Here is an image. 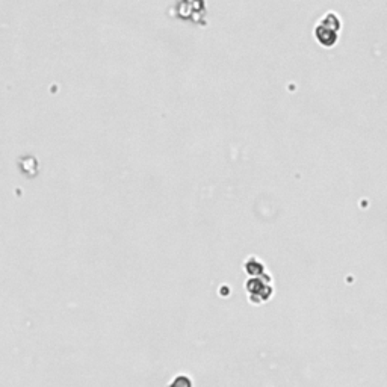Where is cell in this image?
<instances>
[{
  "label": "cell",
  "instance_id": "obj_3",
  "mask_svg": "<svg viewBox=\"0 0 387 387\" xmlns=\"http://www.w3.org/2000/svg\"><path fill=\"white\" fill-rule=\"evenodd\" d=\"M245 269H247L248 274H251V275L254 274L256 277L259 275V272L265 274V266H263V263H262L259 259L253 257V256L245 262Z\"/></svg>",
  "mask_w": 387,
  "mask_h": 387
},
{
  "label": "cell",
  "instance_id": "obj_1",
  "mask_svg": "<svg viewBox=\"0 0 387 387\" xmlns=\"http://www.w3.org/2000/svg\"><path fill=\"white\" fill-rule=\"evenodd\" d=\"M341 27V20L335 12H327L315 27V35L318 41L324 45H333L338 38V30Z\"/></svg>",
  "mask_w": 387,
  "mask_h": 387
},
{
  "label": "cell",
  "instance_id": "obj_4",
  "mask_svg": "<svg viewBox=\"0 0 387 387\" xmlns=\"http://www.w3.org/2000/svg\"><path fill=\"white\" fill-rule=\"evenodd\" d=\"M173 386H179V387H191L192 386V383H191V380L186 377V375H180V377H177L174 381H173Z\"/></svg>",
  "mask_w": 387,
  "mask_h": 387
},
{
  "label": "cell",
  "instance_id": "obj_2",
  "mask_svg": "<svg viewBox=\"0 0 387 387\" xmlns=\"http://www.w3.org/2000/svg\"><path fill=\"white\" fill-rule=\"evenodd\" d=\"M247 291L251 297L253 303H262L265 300H268L272 294V286H271V280L269 277L265 280L262 277H254L250 279L247 282Z\"/></svg>",
  "mask_w": 387,
  "mask_h": 387
}]
</instances>
